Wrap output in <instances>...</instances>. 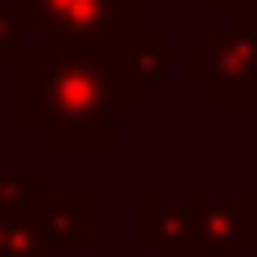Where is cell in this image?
I'll return each instance as SVG.
<instances>
[{
	"instance_id": "1",
	"label": "cell",
	"mask_w": 257,
	"mask_h": 257,
	"mask_svg": "<svg viewBox=\"0 0 257 257\" xmlns=\"http://www.w3.org/2000/svg\"><path fill=\"white\" fill-rule=\"evenodd\" d=\"M115 105L110 58L48 48L21 58V115L48 137V147H110Z\"/></svg>"
},
{
	"instance_id": "2",
	"label": "cell",
	"mask_w": 257,
	"mask_h": 257,
	"mask_svg": "<svg viewBox=\"0 0 257 257\" xmlns=\"http://www.w3.org/2000/svg\"><path fill=\"white\" fill-rule=\"evenodd\" d=\"M27 32L48 53H121L142 32V0H21Z\"/></svg>"
},
{
	"instance_id": "3",
	"label": "cell",
	"mask_w": 257,
	"mask_h": 257,
	"mask_svg": "<svg viewBox=\"0 0 257 257\" xmlns=\"http://www.w3.org/2000/svg\"><path fill=\"white\" fill-rule=\"evenodd\" d=\"M184 68H189V79H205L215 100H257V21H252V11L241 6L231 32H220Z\"/></svg>"
},
{
	"instance_id": "4",
	"label": "cell",
	"mask_w": 257,
	"mask_h": 257,
	"mask_svg": "<svg viewBox=\"0 0 257 257\" xmlns=\"http://www.w3.org/2000/svg\"><path fill=\"white\" fill-rule=\"evenodd\" d=\"M21 32H27V16H21V6H16V11H0V53H16Z\"/></svg>"
},
{
	"instance_id": "5",
	"label": "cell",
	"mask_w": 257,
	"mask_h": 257,
	"mask_svg": "<svg viewBox=\"0 0 257 257\" xmlns=\"http://www.w3.org/2000/svg\"><path fill=\"white\" fill-rule=\"evenodd\" d=\"M215 6H220V11H231V16H236V11H241V6H252V0H215Z\"/></svg>"
},
{
	"instance_id": "6",
	"label": "cell",
	"mask_w": 257,
	"mask_h": 257,
	"mask_svg": "<svg viewBox=\"0 0 257 257\" xmlns=\"http://www.w3.org/2000/svg\"><path fill=\"white\" fill-rule=\"evenodd\" d=\"M247 11H252V21H257V0H252V6H247Z\"/></svg>"
}]
</instances>
